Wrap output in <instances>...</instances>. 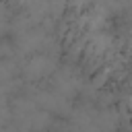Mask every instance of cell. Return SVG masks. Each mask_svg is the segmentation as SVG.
<instances>
[{
	"label": "cell",
	"instance_id": "6da1fadb",
	"mask_svg": "<svg viewBox=\"0 0 132 132\" xmlns=\"http://www.w3.org/2000/svg\"><path fill=\"white\" fill-rule=\"evenodd\" d=\"M54 72V60L47 56V54H33V58L27 62L25 66V76L31 78V80H37V78H45Z\"/></svg>",
	"mask_w": 132,
	"mask_h": 132
}]
</instances>
